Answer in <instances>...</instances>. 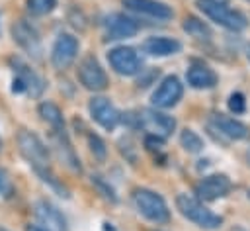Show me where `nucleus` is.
Instances as JSON below:
<instances>
[{
  "instance_id": "nucleus-1",
  "label": "nucleus",
  "mask_w": 250,
  "mask_h": 231,
  "mask_svg": "<svg viewBox=\"0 0 250 231\" xmlns=\"http://www.w3.org/2000/svg\"><path fill=\"white\" fill-rule=\"evenodd\" d=\"M18 149H20L21 157L27 161V164L33 168V172H35L45 184H49L53 190H57L59 196H64V198L68 196L66 188L61 184V180H59V178L55 176V172H53L47 147L43 145V141H41L35 133L21 129L20 135H18Z\"/></svg>"
},
{
  "instance_id": "nucleus-2",
  "label": "nucleus",
  "mask_w": 250,
  "mask_h": 231,
  "mask_svg": "<svg viewBox=\"0 0 250 231\" xmlns=\"http://www.w3.org/2000/svg\"><path fill=\"white\" fill-rule=\"evenodd\" d=\"M133 204L137 211L146 217L152 223H168L170 221V209L160 194L148 188H135L133 190Z\"/></svg>"
},
{
  "instance_id": "nucleus-3",
  "label": "nucleus",
  "mask_w": 250,
  "mask_h": 231,
  "mask_svg": "<svg viewBox=\"0 0 250 231\" xmlns=\"http://www.w3.org/2000/svg\"><path fill=\"white\" fill-rule=\"evenodd\" d=\"M176 208H178V211L184 217H188L189 221H193L195 225H199L203 229H217L223 223V217L221 215L213 213L209 208L203 206L201 200H197L193 196L178 194L176 196Z\"/></svg>"
},
{
  "instance_id": "nucleus-4",
  "label": "nucleus",
  "mask_w": 250,
  "mask_h": 231,
  "mask_svg": "<svg viewBox=\"0 0 250 231\" xmlns=\"http://www.w3.org/2000/svg\"><path fill=\"white\" fill-rule=\"evenodd\" d=\"M197 8L215 23L232 29V31H240L248 25V20L242 12L229 8L223 0H197Z\"/></svg>"
},
{
  "instance_id": "nucleus-5",
  "label": "nucleus",
  "mask_w": 250,
  "mask_h": 231,
  "mask_svg": "<svg viewBox=\"0 0 250 231\" xmlns=\"http://www.w3.org/2000/svg\"><path fill=\"white\" fill-rule=\"evenodd\" d=\"M78 80L80 84L86 88V90H92V92H102L107 88V74L104 70V67L100 65V61L94 57V55H88L80 61L78 65Z\"/></svg>"
},
{
  "instance_id": "nucleus-6",
  "label": "nucleus",
  "mask_w": 250,
  "mask_h": 231,
  "mask_svg": "<svg viewBox=\"0 0 250 231\" xmlns=\"http://www.w3.org/2000/svg\"><path fill=\"white\" fill-rule=\"evenodd\" d=\"M78 55V39L70 33H61L51 49V63L57 70L68 69Z\"/></svg>"
},
{
  "instance_id": "nucleus-7",
  "label": "nucleus",
  "mask_w": 250,
  "mask_h": 231,
  "mask_svg": "<svg viewBox=\"0 0 250 231\" xmlns=\"http://www.w3.org/2000/svg\"><path fill=\"white\" fill-rule=\"evenodd\" d=\"M107 61L111 65V69L117 72V74H123V76H133L141 70V59H139V53L133 49V47H115L107 53Z\"/></svg>"
},
{
  "instance_id": "nucleus-8",
  "label": "nucleus",
  "mask_w": 250,
  "mask_h": 231,
  "mask_svg": "<svg viewBox=\"0 0 250 231\" xmlns=\"http://www.w3.org/2000/svg\"><path fill=\"white\" fill-rule=\"evenodd\" d=\"M139 123L150 135H158L162 139L172 135V131L176 129V119L164 112H158V110H143L139 114Z\"/></svg>"
},
{
  "instance_id": "nucleus-9",
  "label": "nucleus",
  "mask_w": 250,
  "mask_h": 231,
  "mask_svg": "<svg viewBox=\"0 0 250 231\" xmlns=\"http://www.w3.org/2000/svg\"><path fill=\"white\" fill-rule=\"evenodd\" d=\"M12 37L14 41L31 57L39 59L41 53H43V47H41V37L37 33V29L33 25H29L25 20H18L14 25H12Z\"/></svg>"
},
{
  "instance_id": "nucleus-10",
  "label": "nucleus",
  "mask_w": 250,
  "mask_h": 231,
  "mask_svg": "<svg viewBox=\"0 0 250 231\" xmlns=\"http://www.w3.org/2000/svg\"><path fill=\"white\" fill-rule=\"evenodd\" d=\"M184 94V86L180 82L178 76L170 74L166 78H162V82L158 84V88L152 92V106L154 108H160V110H166V108H172L180 102Z\"/></svg>"
},
{
  "instance_id": "nucleus-11",
  "label": "nucleus",
  "mask_w": 250,
  "mask_h": 231,
  "mask_svg": "<svg viewBox=\"0 0 250 231\" xmlns=\"http://www.w3.org/2000/svg\"><path fill=\"white\" fill-rule=\"evenodd\" d=\"M88 110H90L92 119L107 131H113L117 127V123L121 121V114L117 112V108L104 96L92 98L90 104H88Z\"/></svg>"
},
{
  "instance_id": "nucleus-12",
  "label": "nucleus",
  "mask_w": 250,
  "mask_h": 231,
  "mask_svg": "<svg viewBox=\"0 0 250 231\" xmlns=\"http://www.w3.org/2000/svg\"><path fill=\"white\" fill-rule=\"evenodd\" d=\"M230 188H232V184L227 174H209L201 182H197L195 194H197V200L213 202V200L227 196L230 192Z\"/></svg>"
},
{
  "instance_id": "nucleus-13",
  "label": "nucleus",
  "mask_w": 250,
  "mask_h": 231,
  "mask_svg": "<svg viewBox=\"0 0 250 231\" xmlns=\"http://www.w3.org/2000/svg\"><path fill=\"white\" fill-rule=\"evenodd\" d=\"M51 141H53V147L57 151V157L61 159V162L70 168L72 172H82V166H80V161L70 145V139H68V133L66 129H59V131H51Z\"/></svg>"
},
{
  "instance_id": "nucleus-14",
  "label": "nucleus",
  "mask_w": 250,
  "mask_h": 231,
  "mask_svg": "<svg viewBox=\"0 0 250 231\" xmlns=\"http://www.w3.org/2000/svg\"><path fill=\"white\" fill-rule=\"evenodd\" d=\"M14 70H16V78H14V92H31L33 96H39L43 90V80L27 67L23 65L20 59H14Z\"/></svg>"
},
{
  "instance_id": "nucleus-15",
  "label": "nucleus",
  "mask_w": 250,
  "mask_h": 231,
  "mask_svg": "<svg viewBox=\"0 0 250 231\" xmlns=\"http://www.w3.org/2000/svg\"><path fill=\"white\" fill-rule=\"evenodd\" d=\"M104 27H105L107 39H125V37H133L139 31V23L125 14L107 16L104 22Z\"/></svg>"
},
{
  "instance_id": "nucleus-16",
  "label": "nucleus",
  "mask_w": 250,
  "mask_h": 231,
  "mask_svg": "<svg viewBox=\"0 0 250 231\" xmlns=\"http://www.w3.org/2000/svg\"><path fill=\"white\" fill-rule=\"evenodd\" d=\"M211 129L213 131H219L221 135H225L227 139H234V141H240V139H246L248 137V127L234 119V117H229V116H223V114H213L211 116V121H209Z\"/></svg>"
},
{
  "instance_id": "nucleus-17",
  "label": "nucleus",
  "mask_w": 250,
  "mask_h": 231,
  "mask_svg": "<svg viewBox=\"0 0 250 231\" xmlns=\"http://www.w3.org/2000/svg\"><path fill=\"white\" fill-rule=\"evenodd\" d=\"M35 217L47 231H66V219L62 217V213L45 200H39L35 204Z\"/></svg>"
},
{
  "instance_id": "nucleus-18",
  "label": "nucleus",
  "mask_w": 250,
  "mask_h": 231,
  "mask_svg": "<svg viewBox=\"0 0 250 231\" xmlns=\"http://www.w3.org/2000/svg\"><path fill=\"white\" fill-rule=\"evenodd\" d=\"M121 2L125 8H129L137 14H145V16L156 18V20H170L174 16L172 8L158 0H121Z\"/></svg>"
},
{
  "instance_id": "nucleus-19",
  "label": "nucleus",
  "mask_w": 250,
  "mask_h": 231,
  "mask_svg": "<svg viewBox=\"0 0 250 231\" xmlns=\"http://www.w3.org/2000/svg\"><path fill=\"white\" fill-rule=\"evenodd\" d=\"M182 49V43L178 39L166 37V35H158V37H148L143 43V51L152 55V57H168V55H176Z\"/></svg>"
},
{
  "instance_id": "nucleus-20",
  "label": "nucleus",
  "mask_w": 250,
  "mask_h": 231,
  "mask_svg": "<svg viewBox=\"0 0 250 231\" xmlns=\"http://www.w3.org/2000/svg\"><path fill=\"white\" fill-rule=\"evenodd\" d=\"M186 78H188V84L197 90H207L217 84V74L207 65H191L186 72Z\"/></svg>"
},
{
  "instance_id": "nucleus-21",
  "label": "nucleus",
  "mask_w": 250,
  "mask_h": 231,
  "mask_svg": "<svg viewBox=\"0 0 250 231\" xmlns=\"http://www.w3.org/2000/svg\"><path fill=\"white\" fill-rule=\"evenodd\" d=\"M39 116H41V119L51 127V131L66 129V127H64L62 112H61L59 106L53 104V102H41V104H39Z\"/></svg>"
},
{
  "instance_id": "nucleus-22",
  "label": "nucleus",
  "mask_w": 250,
  "mask_h": 231,
  "mask_svg": "<svg viewBox=\"0 0 250 231\" xmlns=\"http://www.w3.org/2000/svg\"><path fill=\"white\" fill-rule=\"evenodd\" d=\"M182 27H184V31H186L188 35H191V37H195V39H209V37H211L209 25H207L203 20L195 18V16H188V18L184 20Z\"/></svg>"
},
{
  "instance_id": "nucleus-23",
  "label": "nucleus",
  "mask_w": 250,
  "mask_h": 231,
  "mask_svg": "<svg viewBox=\"0 0 250 231\" xmlns=\"http://www.w3.org/2000/svg\"><path fill=\"white\" fill-rule=\"evenodd\" d=\"M180 143H182V147H184L188 153H199V151L203 149L201 137H199L195 131H191V129H184V131H182Z\"/></svg>"
},
{
  "instance_id": "nucleus-24",
  "label": "nucleus",
  "mask_w": 250,
  "mask_h": 231,
  "mask_svg": "<svg viewBox=\"0 0 250 231\" xmlns=\"http://www.w3.org/2000/svg\"><path fill=\"white\" fill-rule=\"evenodd\" d=\"M25 6L35 16H45L57 8V0H25Z\"/></svg>"
},
{
  "instance_id": "nucleus-25",
  "label": "nucleus",
  "mask_w": 250,
  "mask_h": 231,
  "mask_svg": "<svg viewBox=\"0 0 250 231\" xmlns=\"http://www.w3.org/2000/svg\"><path fill=\"white\" fill-rule=\"evenodd\" d=\"M92 184H94V188L107 200V202H111V204H115L117 202V194H115V190L111 188V184L109 182H105L102 176H92Z\"/></svg>"
},
{
  "instance_id": "nucleus-26",
  "label": "nucleus",
  "mask_w": 250,
  "mask_h": 231,
  "mask_svg": "<svg viewBox=\"0 0 250 231\" xmlns=\"http://www.w3.org/2000/svg\"><path fill=\"white\" fill-rule=\"evenodd\" d=\"M88 145H90V151H92V155L98 159V161H104L105 159V145H104V141L98 137V135H88Z\"/></svg>"
},
{
  "instance_id": "nucleus-27",
  "label": "nucleus",
  "mask_w": 250,
  "mask_h": 231,
  "mask_svg": "<svg viewBox=\"0 0 250 231\" xmlns=\"http://www.w3.org/2000/svg\"><path fill=\"white\" fill-rule=\"evenodd\" d=\"M229 110L232 114H244L246 110V100H244V94L242 92H232L229 96Z\"/></svg>"
},
{
  "instance_id": "nucleus-28",
  "label": "nucleus",
  "mask_w": 250,
  "mask_h": 231,
  "mask_svg": "<svg viewBox=\"0 0 250 231\" xmlns=\"http://www.w3.org/2000/svg\"><path fill=\"white\" fill-rule=\"evenodd\" d=\"M12 192H14V186H12L10 178H8V174L0 168V194L8 198V196H12Z\"/></svg>"
},
{
  "instance_id": "nucleus-29",
  "label": "nucleus",
  "mask_w": 250,
  "mask_h": 231,
  "mask_svg": "<svg viewBox=\"0 0 250 231\" xmlns=\"http://www.w3.org/2000/svg\"><path fill=\"white\" fill-rule=\"evenodd\" d=\"M27 231H47V229H43L39 225H31V227H27Z\"/></svg>"
},
{
  "instance_id": "nucleus-30",
  "label": "nucleus",
  "mask_w": 250,
  "mask_h": 231,
  "mask_svg": "<svg viewBox=\"0 0 250 231\" xmlns=\"http://www.w3.org/2000/svg\"><path fill=\"white\" fill-rule=\"evenodd\" d=\"M246 55H248V59H250V45H248V49H246Z\"/></svg>"
},
{
  "instance_id": "nucleus-31",
  "label": "nucleus",
  "mask_w": 250,
  "mask_h": 231,
  "mask_svg": "<svg viewBox=\"0 0 250 231\" xmlns=\"http://www.w3.org/2000/svg\"><path fill=\"white\" fill-rule=\"evenodd\" d=\"M248 162H250V151H248Z\"/></svg>"
},
{
  "instance_id": "nucleus-32",
  "label": "nucleus",
  "mask_w": 250,
  "mask_h": 231,
  "mask_svg": "<svg viewBox=\"0 0 250 231\" xmlns=\"http://www.w3.org/2000/svg\"><path fill=\"white\" fill-rule=\"evenodd\" d=\"M0 231H8V229H4V227H0Z\"/></svg>"
},
{
  "instance_id": "nucleus-33",
  "label": "nucleus",
  "mask_w": 250,
  "mask_h": 231,
  "mask_svg": "<svg viewBox=\"0 0 250 231\" xmlns=\"http://www.w3.org/2000/svg\"><path fill=\"white\" fill-rule=\"evenodd\" d=\"M0 149H2V141H0Z\"/></svg>"
},
{
  "instance_id": "nucleus-34",
  "label": "nucleus",
  "mask_w": 250,
  "mask_h": 231,
  "mask_svg": "<svg viewBox=\"0 0 250 231\" xmlns=\"http://www.w3.org/2000/svg\"><path fill=\"white\" fill-rule=\"evenodd\" d=\"M0 196H2V194H0Z\"/></svg>"
}]
</instances>
